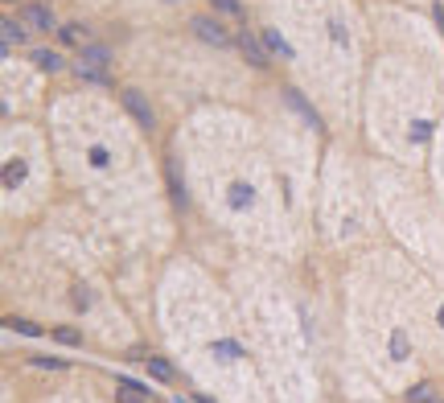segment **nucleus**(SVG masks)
Wrapping results in <instances>:
<instances>
[{"instance_id":"f257e3e1","label":"nucleus","mask_w":444,"mask_h":403,"mask_svg":"<svg viewBox=\"0 0 444 403\" xmlns=\"http://www.w3.org/2000/svg\"><path fill=\"white\" fill-rule=\"evenodd\" d=\"M161 144L193 255L214 268L230 255L317 260L312 193L329 132L276 74L243 103L193 107Z\"/></svg>"},{"instance_id":"9b49d317","label":"nucleus","mask_w":444,"mask_h":403,"mask_svg":"<svg viewBox=\"0 0 444 403\" xmlns=\"http://www.w3.org/2000/svg\"><path fill=\"white\" fill-rule=\"evenodd\" d=\"M424 177H428L432 193L441 198V206H444V124H441V132H436V140H432L428 161H424Z\"/></svg>"},{"instance_id":"f8f14e48","label":"nucleus","mask_w":444,"mask_h":403,"mask_svg":"<svg viewBox=\"0 0 444 403\" xmlns=\"http://www.w3.org/2000/svg\"><path fill=\"white\" fill-rule=\"evenodd\" d=\"M74 4H79V8H87V13H111L120 0H74Z\"/></svg>"},{"instance_id":"423d86ee","label":"nucleus","mask_w":444,"mask_h":403,"mask_svg":"<svg viewBox=\"0 0 444 403\" xmlns=\"http://www.w3.org/2000/svg\"><path fill=\"white\" fill-rule=\"evenodd\" d=\"M111 260L90 235L87 219L62 202L45 223L4 243V292L8 301H45L54 309L49 333L62 342H83L87 325L107 313Z\"/></svg>"},{"instance_id":"20e7f679","label":"nucleus","mask_w":444,"mask_h":403,"mask_svg":"<svg viewBox=\"0 0 444 403\" xmlns=\"http://www.w3.org/2000/svg\"><path fill=\"white\" fill-rule=\"evenodd\" d=\"M374 54L362 83L358 140L370 157L424 169L444 124V38L415 4L370 0Z\"/></svg>"},{"instance_id":"9d476101","label":"nucleus","mask_w":444,"mask_h":403,"mask_svg":"<svg viewBox=\"0 0 444 403\" xmlns=\"http://www.w3.org/2000/svg\"><path fill=\"white\" fill-rule=\"evenodd\" d=\"M4 120H45L54 99V70L38 66L25 54H4Z\"/></svg>"},{"instance_id":"1a4fd4ad","label":"nucleus","mask_w":444,"mask_h":403,"mask_svg":"<svg viewBox=\"0 0 444 403\" xmlns=\"http://www.w3.org/2000/svg\"><path fill=\"white\" fill-rule=\"evenodd\" d=\"M374 185L387 243H395L403 255H411L432 280L444 284V206L424 169H403L374 157Z\"/></svg>"},{"instance_id":"6e6552de","label":"nucleus","mask_w":444,"mask_h":403,"mask_svg":"<svg viewBox=\"0 0 444 403\" xmlns=\"http://www.w3.org/2000/svg\"><path fill=\"white\" fill-rule=\"evenodd\" d=\"M66 202L45 120H4L0 128V223L4 243L45 223Z\"/></svg>"},{"instance_id":"0eeeda50","label":"nucleus","mask_w":444,"mask_h":403,"mask_svg":"<svg viewBox=\"0 0 444 403\" xmlns=\"http://www.w3.org/2000/svg\"><path fill=\"white\" fill-rule=\"evenodd\" d=\"M312 239H317V260L329 268L387 243L379 185H374V157L362 148L358 136H329L325 144L317 193H312Z\"/></svg>"},{"instance_id":"f03ea898","label":"nucleus","mask_w":444,"mask_h":403,"mask_svg":"<svg viewBox=\"0 0 444 403\" xmlns=\"http://www.w3.org/2000/svg\"><path fill=\"white\" fill-rule=\"evenodd\" d=\"M45 128L54 140L66 202L120 271H161L185 247V226L165 165V144L120 90L58 83Z\"/></svg>"},{"instance_id":"ddd939ff","label":"nucleus","mask_w":444,"mask_h":403,"mask_svg":"<svg viewBox=\"0 0 444 403\" xmlns=\"http://www.w3.org/2000/svg\"><path fill=\"white\" fill-rule=\"evenodd\" d=\"M399 4H415V8H424V4H420V0H399Z\"/></svg>"},{"instance_id":"7ed1b4c3","label":"nucleus","mask_w":444,"mask_h":403,"mask_svg":"<svg viewBox=\"0 0 444 403\" xmlns=\"http://www.w3.org/2000/svg\"><path fill=\"white\" fill-rule=\"evenodd\" d=\"M276 79L329 136H358L362 83L374 54L370 0H247Z\"/></svg>"},{"instance_id":"39448f33","label":"nucleus","mask_w":444,"mask_h":403,"mask_svg":"<svg viewBox=\"0 0 444 403\" xmlns=\"http://www.w3.org/2000/svg\"><path fill=\"white\" fill-rule=\"evenodd\" d=\"M120 95L148 120V128L165 136L181 116L202 103H243L264 87V66L243 62L222 38L173 33V29H140L124 45Z\"/></svg>"}]
</instances>
